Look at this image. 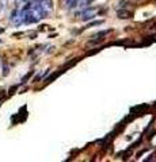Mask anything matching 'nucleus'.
Instances as JSON below:
<instances>
[{
  "label": "nucleus",
  "mask_w": 156,
  "mask_h": 162,
  "mask_svg": "<svg viewBox=\"0 0 156 162\" xmlns=\"http://www.w3.org/2000/svg\"><path fill=\"white\" fill-rule=\"evenodd\" d=\"M92 18H95V10H92V8H85V10L82 11V20L87 22Z\"/></svg>",
  "instance_id": "obj_1"
},
{
  "label": "nucleus",
  "mask_w": 156,
  "mask_h": 162,
  "mask_svg": "<svg viewBox=\"0 0 156 162\" xmlns=\"http://www.w3.org/2000/svg\"><path fill=\"white\" fill-rule=\"evenodd\" d=\"M80 1H82V0H67V1H65V4H67L68 10H71V8L78 7L79 4H80Z\"/></svg>",
  "instance_id": "obj_2"
},
{
  "label": "nucleus",
  "mask_w": 156,
  "mask_h": 162,
  "mask_svg": "<svg viewBox=\"0 0 156 162\" xmlns=\"http://www.w3.org/2000/svg\"><path fill=\"white\" fill-rule=\"evenodd\" d=\"M7 6V0H0V10H4Z\"/></svg>",
  "instance_id": "obj_3"
},
{
  "label": "nucleus",
  "mask_w": 156,
  "mask_h": 162,
  "mask_svg": "<svg viewBox=\"0 0 156 162\" xmlns=\"http://www.w3.org/2000/svg\"><path fill=\"white\" fill-rule=\"evenodd\" d=\"M8 72H10V70H8V66H4V69H3V76H7Z\"/></svg>",
  "instance_id": "obj_4"
}]
</instances>
